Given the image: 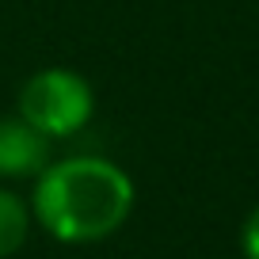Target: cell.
Listing matches in <instances>:
<instances>
[{
    "mask_svg": "<svg viewBox=\"0 0 259 259\" xmlns=\"http://www.w3.org/2000/svg\"><path fill=\"white\" fill-rule=\"evenodd\" d=\"M31 213L54 240L96 244L134 213V179L107 156H65L38 171Z\"/></svg>",
    "mask_w": 259,
    "mask_h": 259,
    "instance_id": "obj_1",
    "label": "cell"
},
{
    "mask_svg": "<svg viewBox=\"0 0 259 259\" xmlns=\"http://www.w3.org/2000/svg\"><path fill=\"white\" fill-rule=\"evenodd\" d=\"M96 114V88L73 69H42L19 88V118L50 141L73 138Z\"/></svg>",
    "mask_w": 259,
    "mask_h": 259,
    "instance_id": "obj_2",
    "label": "cell"
},
{
    "mask_svg": "<svg viewBox=\"0 0 259 259\" xmlns=\"http://www.w3.org/2000/svg\"><path fill=\"white\" fill-rule=\"evenodd\" d=\"M50 164V138L27 118H0V179H31Z\"/></svg>",
    "mask_w": 259,
    "mask_h": 259,
    "instance_id": "obj_3",
    "label": "cell"
},
{
    "mask_svg": "<svg viewBox=\"0 0 259 259\" xmlns=\"http://www.w3.org/2000/svg\"><path fill=\"white\" fill-rule=\"evenodd\" d=\"M31 221H34L31 206H27L16 191L0 187V259L16 255V251L27 244V236H31Z\"/></svg>",
    "mask_w": 259,
    "mask_h": 259,
    "instance_id": "obj_4",
    "label": "cell"
},
{
    "mask_svg": "<svg viewBox=\"0 0 259 259\" xmlns=\"http://www.w3.org/2000/svg\"><path fill=\"white\" fill-rule=\"evenodd\" d=\"M240 251L244 259H259V206L248 213V221L240 229Z\"/></svg>",
    "mask_w": 259,
    "mask_h": 259,
    "instance_id": "obj_5",
    "label": "cell"
}]
</instances>
